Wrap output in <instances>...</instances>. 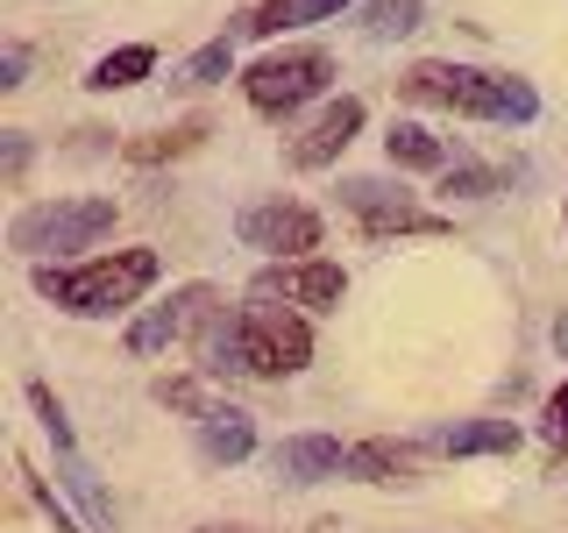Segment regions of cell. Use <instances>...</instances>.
I'll return each instance as SVG.
<instances>
[{
  "label": "cell",
  "mask_w": 568,
  "mask_h": 533,
  "mask_svg": "<svg viewBox=\"0 0 568 533\" xmlns=\"http://www.w3.org/2000/svg\"><path fill=\"white\" fill-rule=\"evenodd\" d=\"M206 378H298V370L313 363V328L298 306H271V299H256V306L242 313H221L213 328L192 342Z\"/></svg>",
  "instance_id": "obj_1"
},
{
  "label": "cell",
  "mask_w": 568,
  "mask_h": 533,
  "mask_svg": "<svg viewBox=\"0 0 568 533\" xmlns=\"http://www.w3.org/2000/svg\"><path fill=\"white\" fill-rule=\"evenodd\" d=\"M156 271H164L156 249H106L93 263H36V292L71 320H106V313H129L156 284Z\"/></svg>",
  "instance_id": "obj_2"
},
{
  "label": "cell",
  "mask_w": 568,
  "mask_h": 533,
  "mask_svg": "<svg viewBox=\"0 0 568 533\" xmlns=\"http://www.w3.org/2000/svg\"><path fill=\"white\" fill-rule=\"evenodd\" d=\"M398 93L413 107H440V114H469V121H511V129H526V121L540 114V93H532L526 79L469 71V64H448V58H419L398 79Z\"/></svg>",
  "instance_id": "obj_3"
},
{
  "label": "cell",
  "mask_w": 568,
  "mask_h": 533,
  "mask_svg": "<svg viewBox=\"0 0 568 533\" xmlns=\"http://www.w3.org/2000/svg\"><path fill=\"white\" fill-rule=\"evenodd\" d=\"M114 221H121L114 200H43L8 221V249H22V257H71V249H93Z\"/></svg>",
  "instance_id": "obj_4"
},
{
  "label": "cell",
  "mask_w": 568,
  "mask_h": 533,
  "mask_svg": "<svg viewBox=\"0 0 568 533\" xmlns=\"http://www.w3.org/2000/svg\"><path fill=\"white\" fill-rule=\"evenodd\" d=\"M327 79H334L327 50H271V58H256L242 71V93H248L256 114H292V107H306Z\"/></svg>",
  "instance_id": "obj_5"
},
{
  "label": "cell",
  "mask_w": 568,
  "mask_h": 533,
  "mask_svg": "<svg viewBox=\"0 0 568 533\" xmlns=\"http://www.w3.org/2000/svg\"><path fill=\"white\" fill-rule=\"evenodd\" d=\"M342 207L363 221V235L369 242H384V235H448V221L440 213H419L413 200H405V185H384V178H342Z\"/></svg>",
  "instance_id": "obj_6"
},
{
  "label": "cell",
  "mask_w": 568,
  "mask_h": 533,
  "mask_svg": "<svg viewBox=\"0 0 568 533\" xmlns=\"http://www.w3.org/2000/svg\"><path fill=\"white\" fill-rule=\"evenodd\" d=\"M213 320H221V292H213V284H185V292H171L164 306H150L142 320H129V349L135 355H164L171 342H185V334L200 342Z\"/></svg>",
  "instance_id": "obj_7"
},
{
  "label": "cell",
  "mask_w": 568,
  "mask_h": 533,
  "mask_svg": "<svg viewBox=\"0 0 568 533\" xmlns=\"http://www.w3.org/2000/svg\"><path fill=\"white\" fill-rule=\"evenodd\" d=\"M342 292H348V271L327 257L271 263V271H256V284H248V299H277V306H306V313H334Z\"/></svg>",
  "instance_id": "obj_8"
},
{
  "label": "cell",
  "mask_w": 568,
  "mask_h": 533,
  "mask_svg": "<svg viewBox=\"0 0 568 533\" xmlns=\"http://www.w3.org/2000/svg\"><path fill=\"white\" fill-rule=\"evenodd\" d=\"M242 242L248 249H263V257H277V263H298V257H313L320 249V213L313 207H298V200H263V207H242Z\"/></svg>",
  "instance_id": "obj_9"
},
{
  "label": "cell",
  "mask_w": 568,
  "mask_h": 533,
  "mask_svg": "<svg viewBox=\"0 0 568 533\" xmlns=\"http://www.w3.org/2000/svg\"><path fill=\"white\" fill-rule=\"evenodd\" d=\"M355 135H363V100H355V93H342L334 107H320V114L306 121V129L292 135V150H284V157H292V171H327V164L348 150Z\"/></svg>",
  "instance_id": "obj_10"
},
{
  "label": "cell",
  "mask_w": 568,
  "mask_h": 533,
  "mask_svg": "<svg viewBox=\"0 0 568 533\" xmlns=\"http://www.w3.org/2000/svg\"><path fill=\"white\" fill-rule=\"evenodd\" d=\"M271 476L277 484H327V476H348V449L334 434H284L271 449Z\"/></svg>",
  "instance_id": "obj_11"
},
{
  "label": "cell",
  "mask_w": 568,
  "mask_h": 533,
  "mask_svg": "<svg viewBox=\"0 0 568 533\" xmlns=\"http://www.w3.org/2000/svg\"><path fill=\"white\" fill-rule=\"evenodd\" d=\"M419 449L426 455H511L519 449V426L511 420H448V426H426Z\"/></svg>",
  "instance_id": "obj_12"
},
{
  "label": "cell",
  "mask_w": 568,
  "mask_h": 533,
  "mask_svg": "<svg viewBox=\"0 0 568 533\" xmlns=\"http://www.w3.org/2000/svg\"><path fill=\"white\" fill-rule=\"evenodd\" d=\"M348 0H256V8L235 14V36H284V29H313L334 22Z\"/></svg>",
  "instance_id": "obj_13"
},
{
  "label": "cell",
  "mask_w": 568,
  "mask_h": 533,
  "mask_svg": "<svg viewBox=\"0 0 568 533\" xmlns=\"http://www.w3.org/2000/svg\"><path fill=\"white\" fill-rule=\"evenodd\" d=\"M200 455L221 462V470H227V462H248V455H256V420H248L242 405L206 413V420H200Z\"/></svg>",
  "instance_id": "obj_14"
},
{
  "label": "cell",
  "mask_w": 568,
  "mask_h": 533,
  "mask_svg": "<svg viewBox=\"0 0 568 533\" xmlns=\"http://www.w3.org/2000/svg\"><path fill=\"white\" fill-rule=\"evenodd\" d=\"M348 476L355 484H413V449L405 441H355Z\"/></svg>",
  "instance_id": "obj_15"
},
{
  "label": "cell",
  "mask_w": 568,
  "mask_h": 533,
  "mask_svg": "<svg viewBox=\"0 0 568 533\" xmlns=\"http://www.w3.org/2000/svg\"><path fill=\"white\" fill-rule=\"evenodd\" d=\"M58 476H64V491L79 497V512H85V526L93 533H114V497L100 491V476H93V462H85L79 449L71 455H58Z\"/></svg>",
  "instance_id": "obj_16"
},
{
  "label": "cell",
  "mask_w": 568,
  "mask_h": 533,
  "mask_svg": "<svg viewBox=\"0 0 568 533\" xmlns=\"http://www.w3.org/2000/svg\"><path fill=\"white\" fill-rule=\"evenodd\" d=\"M384 157H390L398 171H448V142H440V135H426L419 121H390Z\"/></svg>",
  "instance_id": "obj_17"
},
{
  "label": "cell",
  "mask_w": 568,
  "mask_h": 533,
  "mask_svg": "<svg viewBox=\"0 0 568 533\" xmlns=\"http://www.w3.org/2000/svg\"><path fill=\"white\" fill-rule=\"evenodd\" d=\"M150 71H156V50L150 43H121V50H106V58L85 71V86H93V93H121V86L150 79Z\"/></svg>",
  "instance_id": "obj_18"
},
{
  "label": "cell",
  "mask_w": 568,
  "mask_h": 533,
  "mask_svg": "<svg viewBox=\"0 0 568 533\" xmlns=\"http://www.w3.org/2000/svg\"><path fill=\"white\" fill-rule=\"evenodd\" d=\"M206 142V121H185V129H164V135H129L121 157L129 164H171V157H192Z\"/></svg>",
  "instance_id": "obj_19"
},
{
  "label": "cell",
  "mask_w": 568,
  "mask_h": 533,
  "mask_svg": "<svg viewBox=\"0 0 568 533\" xmlns=\"http://www.w3.org/2000/svg\"><path fill=\"white\" fill-rule=\"evenodd\" d=\"M426 22L419 0H363V36L369 43H398V36H413Z\"/></svg>",
  "instance_id": "obj_20"
},
{
  "label": "cell",
  "mask_w": 568,
  "mask_h": 533,
  "mask_svg": "<svg viewBox=\"0 0 568 533\" xmlns=\"http://www.w3.org/2000/svg\"><path fill=\"white\" fill-rule=\"evenodd\" d=\"M150 399H156V405H171V413H192V420L221 413V399H213L200 378H156V384H150Z\"/></svg>",
  "instance_id": "obj_21"
},
{
  "label": "cell",
  "mask_w": 568,
  "mask_h": 533,
  "mask_svg": "<svg viewBox=\"0 0 568 533\" xmlns=\"http://www.w3.org/2000/svg\"><path fill=\"white\" fill-rule=\"evenodd\" d=\"M29 405H36V420H43V434H50V449L71 455L79 441H71V420H64V405H58V391L50 384H29Z\"/></svg>",
  "instance_id": "obj_22"
},
{
  "label": "cell",
  "mask_w": 568,
  "mask_h": 533,
  "mask_svg": "<svg viewBox=\"0 0 568 533\" xmlns=\"http://www.w3.org/2000/svg\"><path fill=\"white\" fill-rule=\"evenodd\" d=\"M227 71H235V50H227V36H221V43L192 50L185 71H178V86H213V79H227Z\"/></svg>",
  "instance_id": "obj_23"
},
{
  "label": "cell",
  "mask_w": 568,
  "mask_h": 533,
  "mask_svg": "<svg viewBox=\"0 0 568 533\" xmlns=\"http://www.w3.org/2000/svg\"><path fill=\"white\" fill-rule=\"evenodd\" d=\"M440 192H462V200H490V192H497V171H484V164H448V171H440Z\"/></svg>",
  "instance_id": "obj_24"
},
{
  "label": "cell",
  "mask_w": 568,
  "mask_h": 533,
  "mask_svg": "<svg viewBox=\"0 0 568 533\" xmlns=\"http://www.w3.org/2000/svg\"><path fill=\"white\" fill-rule=\"evenodd\" d=\"M540 434L555 441V455H568V378H561V391L547 399V420H540Z\"/></svg>",
  "instance_id": "obj_25"
},
{
  "label": "cell",
  "mask_w": 568,
  "mask_h": 533,
  "mask_svg": "<svg viewBox=\"0 0 568 533\" xmlns=\"http://www.w3.org/2000/svg\"><path fill=\"white\" fill-rule=\"evenodd\" d=\"M22 476H29V470H22ZM29 491H36V505L50 512V526H58V533H93V526H79V520H71V512L58 505V497H50V484H43V476H29Z\"/></svg>",
  "instance_id": "obj_26"
},
{
  "label": "cell",
  "mask_w": 568,
  "mask_h": 533,
  "mask_svg": "<svg viewBox=\"0 0 568 533\" xmlns=\"http://www.w3.org/2000/svg\"><path fill=\"white\" fill-rule=\"evenodd\" d=\"M22 79H29V50H22V43H8V58H0V86L14 93Z\"/></svg>",
  "instance_id": "obj_27"
},
{
  "label": "cell",
  "mask_w": 568,
  "mask_h": 533,
  "mask_svg": "<svg viewBox=\"0 0 568 533\" xmlns=\"http://www.w3.org/2000/svg\"><path fill=\"white\" fill-rule=\"evenodd\" d=\"M22 171H29V135L8 129V178H22Z\"/></svg>",
  "instance_id": "obj_28"
},
{
  "label": "cell",
  "mask_w": 568,
  "mask_h": 533,
  "mask_svg": "<svg viewBox=\"0 0 568 533\" xmlns=\"http://www.w3.org/2000/svg\"><path fill=\"white\" fill-rule=\"evenodd\" d=\"M555 349H561V355H568V313H561V320H555Z\"/></svg>",
  "instance_id": "obj_29"
},
{
  "label": "cell",
  "mask_w": 568,
  "mask_h": 533,
  "mask_svg": "<svg viewBox=\"0 0 568 533\" xmlns=\"http://www.w3.org/2000/svg\"><path fill=\"white\" fill-rule=\"evenodd\" d=\"M200 533H248V526H200Z\"/></svg>",
  "instance_id": "obj_30"
}]
</instances>
